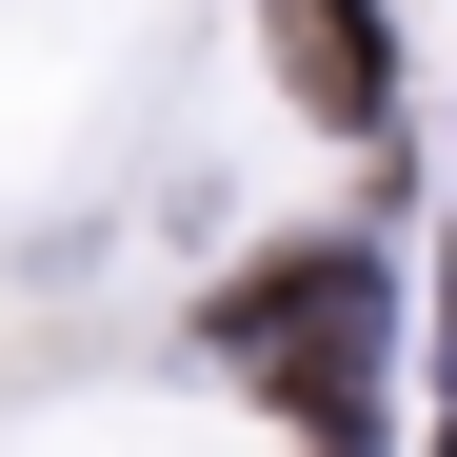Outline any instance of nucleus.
I'll list each match as a JSON object with an SVG mask.
<instances>
[{
	"label": "nucleus",
	"instance_id": "obj_2",
	"mask_svg": "<svg viewBox=\"0 0 457 457\" xmlns=\"http://www.w3.org/2000/svg\"><path fill=\"white\" fill-rule=\"evenodd\" d=\"M259 60H278V100L319 139H378V120H398V21H378V0H259Z\"/></svg>",
	"mask_w": 457,
	"mask_h": 457
},
{
	"label": "nucleus",
	"instance_id": "obj_1",
	"mask_svg": "<svg viewBox=\"0 0 457 457\" xmlns=\"http://www.w3.org/2000/svg\"><path fill=\"white\" fill-rule=\"evenodd\" d=\"M378 338H398V278L358 239H278L259 278H219V358L298 418V457H378Z\"/></svg>",
	"mask_w": 457,
	"mask_h": 457
}]
</instances>
